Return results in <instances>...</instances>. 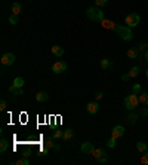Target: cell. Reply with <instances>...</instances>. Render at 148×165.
<instances>
[{"instance_id": "cell-1", "label": "cell", "mask_w": 148, "mask_h": 165, "mask_svg": "<svg viewBox=\"0 0 148 165\" xmlns=\"http://www.w3.org/2000/svg\"><path fill=\"white\" fill-rule=\"evenodd\" d=\"M86 16L93 23H101L102 20H105L104 11L101 8H98V6H92V8L86 9Z\"/></svg>"}, {"instance_id": "cell-2", "label": "cell", "mask_w": 148, "mask_h": 165, "mask_svg": "<svg viewBox=\"0 0 148 165\" xmlns=\"http://www.w3.org/2000/svg\"><path fill=\"white\" fill-rule=\"evenodd\" d=\"M116 33H117L118 36L121 37V40H125V42H130L133 40V31L130 27H127V25H116Z\"/></svg>"}, {"instance_id": "cell-3", "label": "cell", "mask_w": 148, "mask_h": 165, "mask_svg": "<svg viewBox=\"0 0 148 165\" xmlns=\"http://www.w3.org/2000/svg\"><path fill=\"white\" fill-rule=\"evenodd\" d=\"M139 104V97H138V94H130V95H127L125 98V107L127 110H135L136 107Z\"/></svg>"}, {"instance_id": "cell-4", "label": "cell", "mask_w": 148, "mask_h": 165, "mask_svg": "<svg viewBox=\"0 0 148 165\" xmlns=\"http://www.w3.org/2000/svg\"><path fill=\"white\" fill-rule=\"evenodd\" d=\"M125 23H126V25H127V27L133 28V27L139 25V23H141V15H139V14H136V12H132V14H129V15L125 18Z\"/></svg>"}, {"instance_id": "cell-5", "label": "cell", "mask_w": 148, "mask_h": 165, "mask_svg": "<svg viewBox=\"0 0 148 165\" xmlns=\"http://www.w3.org/2000/svg\"><path fill=\"white\" fill-rule=\"evenodd\" d=\"M15 60H16V57H15L12 52H6L2 55V58H0V61H2V66L3 67H9V66H12L15 63Z\"/></svg>"}, {"instance_id": "cell-6", "label": "cell", "mask_w": 148, "mask_h": 165, "mask_svg": "<svg viewBox=\"0 0 148 165\" xmlns=\"http://www.w3.org/2000/svg\"><path fill=\"white\" fill-rule=\"evenodd\" d=\"M67 68H68V66H67L65 61H56V63L52 66V72L56 73V75H61V73L67 72Z\"/></svg>"}, {"instance_id": "cell-7", "label": "cell", "mask_w": 148, "mask_h": 165, "mask_svg": "<svg viewBox=\"0 0 148 165\" xmlns=\"http://www.w3.org/2000/svg\"><path fill=\"white\" fill-rule=\"evenodd\" d=\"M80 150H81V153H83V155H92V152L95 150V146H93V143L84 141V143H81Z\"/></svg>"}, {"instance_id": "cell-8", "label": "cell", "mask_w": 148, "mask_h": 165, "mask_svg": "<svg viewBox=\"0 0 148 165\" xmlns=\"http://www.w3.org/2000/svg\"><path fill=\"white\" fill-rule=\"evenodd\" d=\"M86 112L89 115H96V113L99 112V104H98V101H90L86 104Z\"/></svg>"}, {"instance_id": "cell-9", "label": "cell", "mask_w": 148, "mask_h": 165, "mask_svg": "<svg viewBox=\"0 0 148 165\" xmlns=\"http://www.w3.org/2000/svg\"><path fill=\"white\" fill-rule=\"evenodd\" d=\"M125 134V127H121V125H116V127L113 128V131H111V137L113 138H120L121 135Z\"/></svg>"}, {"instance_id": "cell-10", "label": "cell", "mask_w": 148, "mask_h": 165, "mask_svg": "<svg viewBox=\"0 0 148 165\" xmlns=\"http://www.w3.org/2000/svg\"><path fill=\"white\" fill-rule=\"evenodd\" d=\"M138 57H139V49H138V48H130V49H127V58L136 60Z\"/></svg>"}, {"instance_id": "cell-11", "label": "cell", "mask_w": 148, "mask_h": 165, "mask_svg": "<svg viewBox=\"0 0 148 165\" xmlns=\"http://www.w3.org/2000/svg\"><path fill=\"white\" fill-rule=\"evenodd\" d=\"M47 100H49L47 92L40 91V92H37V94H36V101H39V103H44V101H47Z\"/></svg>"}, {"instance_id": "cell-12", "label": "cell", "mask_w": 148, "mask_h": 165, "mask_svg": "<svg viewBox=\"0 0 148 165\" xmlns=\"http://www.w3.org/2000/svg\"><path fill=\"white\" fill-rule=\"evenodd\" d=\"M9 92H10L14 97H19V95L24 94V89H22V88H16V86H14V85H10V86H9Z\"/></svg>"}, {"instance_id": "cell-13", "label": "cell", "mask_w": 148, "mask_h": 165, "mask_svg": "<svg viewBox=\"0 0 148 165\" xmlns=\"http://www.w3.org/2000/svg\"><path fill=\"white\" fill-rule=\"evenodd\" d=\"M101 25H102L104 28H108V30H116V25H117V24H114L113 21H110V20H102V21H101Z\"/></svg>"}, {"instance_id": "cell-14", "label": "cell", "mask_w": 148, "mask_h": 165, "mask_svg": "<svg viewBox=\"0 0 148 165\" xmlns=\"http://www.w3.org/2000/svg\"><path fill=\"white\" fill-rule=\"evenodd\" d=\"M73 137H74V129L73 128H68V129L64 131V134H62V140H64V141H68V140H71Z\"/></svg>"}, {"instance_id": "cell-15", "label": "cell", "mask_w": 148, "mask_h": 165, "mask_svg": "<svg viewBox=\"0 0 148 165\" xmlns=\"http://www.w3.org/2000/svg\"><path fill=\"white\" fill-rule=\"evenodd\" d=\"M21 12H22V6H21V3H18V2H15V3H12V14L14 15H21Z\"/></svg>"}, {"instance_id": "cell-16", "label": "cell", "mask_w": 148, "mask_h": 165, "mask_svg": "<svg viewBox=\"0 0 148 165\" xmlns=\"http://www.w3.org/2000/svg\"><path fill=\"white\" fill-rule=\"evenodd\" d=\"M52 54L55 55V57H62L64 55V48H61V46L58 45H55V46H52Z\"/></svg>"}, {"instance_id": "cell-17", "label": "cell", "mask_w": 148, "mask_h": 165, "mask_svg": "<svg viewBox=\"0 0 148 165\" xmlns=\"http://www.w3.org/2000/svg\"><path fill=\"white\" fill-rule=\"evenodd\" d=\"M126 119L129 120L130 124H135L136 120L139 119V115H138V113H135V112H133V110H130V113L127 115V118H126Z\"/></svg>"}, {"instance_id": "cell-18", "label": "cell", "mask_w": 148, "mask_h": 165, "mask_svg": "<svg viewBox=\"0 0 148 165\" xmlns=\"http://www.w3.org/2000/svg\"><path fill=\"white\" fill-rule=\"evenodd\" d=\"M107 153L104 152L102 147H98V149H95L93 152H92V156L95 158V159H98V158H101V156H105Z\"/></svg>"}, {"instance_id": "cell-19", "label": "cell", "mask_w": 148, "mask_h": 165, "mask_svg": "<svg viewBox=\"0 0 148 165\" xmlns=\"http://www.w3.org/2000/svg\"><path fill=\"white\" fill-rule=\"evenodd\" d=\"M9 147V141H7L6 138H2L0 140V153H5Z\"/></svg>"}, {"instance_id": "cell-20", "label": "cell", "mask_w": 148, "mask_h": 165, "mask_svg": "<svg viewBox=\"0 0 148 165\" xmlns=\"http://www.w3.org/2000/svg\"><path fill=\"white\" fill-rule=\"evenodd\" d=\"M147 149H148V146H147V143H145V141H138V143H136V150H138V152L144 153Z\"/></svg>"}, {"instance_id": "cell-21", "label": "cell", "mask_w": 148, "mask_h": 165, "mask_svg": "<svg viewBox=\"0 0 148 165\" xmlns=\"http://www.w3.org/2000/svg\"><path fill=\"white\" fill-rule=\"evenodd\" d=\"M53 137H46L44 138V146L47 147V149H53V146H55V143H53Z\"/></svg>"}, {"instance_id": "cell-22", "label": "cell", "mask_w": 148, "mask_h": 165, "mask_svg": "<svg viewBox=\"0 0 148 165\" xmlns=\"http://www.w3.org/2000/svg\"><path fill=\"white\" fill-rule=\"evenodd\" d=\"M24 79H22V77H15L14 79V82H12V85H14V86H16V88H22V86H24Z\"/></svg>"}, {"instance_id": "cell-23", "label": "cell", "mask_w": 148, "mask_h": 165, "mask_svg": "<svg viewBox=\"0 0 148 165\" xmlns=\"http://www.w3.org/2000/svg\"><path fill=\"white\" fill-rule=\"evenodd\" d=\"M139 103L144 106H148V92H142L139 95Z\"/></svg>"}, {"instance_id": "cell-24", "label": "cell", "mask_w": 148, "mask_h": 165, "mask_svg": "<svg viewBox=\"0 0 148 165\" xmlns=\"http://www.w3.org/2000/svg\"><path fill=\"white\" fill-rule=\"evenodd\" d=\"M7 21H9V24L10 25H16L18 24V21H19V18H18V15H9V18H7Z\"/></svg>"}, {"instance_id": "cell-25", "label": "cell", "mask_w": 148, "mask_h": 165, "mask_svg": "<svg viewBox=\"0 0 148 165\" xmlns=\"http://www.w3.org/2000/svg\"><path fill=\"white\" fill-rule=\"evenodd\" d=\"M138 73H139V67H136V66H135V67H132L130 70H129V73H127V75L130 76V79H132V77H136Z\"/></svg>"}, {"instance_id": "cell-26", "label": "cell", "mask_w": 148, "mask_h": 165, "mask_svg": "<svg viewBox=\"0 0 148 165\" xmlns=\"http://www.w3.org/2000/svg\"><path fill=\"white\" fill-rule=\"evenodd\" d=\"M139 162L142 165H148V149L144 152V155L141 156V159H139Z\"/></svg>"}, {"instance_id": "cell-27", "label": "cell", "mask_w": 148, "mask_h": 165, "mask_svg": "<svg viewBox=\"0 0 148 165\" xmlns=\"http://www.w3.org/2000/svg\"><path fill=\"white\" fill-rule=\"evenodd\" d=\"M101 67H102L104 70H107L108 67H111L110 60H107V58H104V60H101Z\"/></svg>"}, {"instance_id": "cell-28", "label": "cell", "mask_w": 148, "mask_h": 165, "mask_svg": "<svg viewBox=\"0 0 148 165\" xmlns=\"http://www.w3.org/2000/svg\"><path fill=\"white\" fill-rule=\"evenodd\" d=\"M16 165H30V161L27 159V156L25 158H21V159H18L16 162H15Z\"/></svg>"}, {"instance_id": "cell-29", "label": "cell", "mask_w": 148, "mask_h": 165, "mask_svg": "<svg viewBox=\"0 0 148 165\" xmlns=\"http://www.w3.org/2000/svg\"><path fill=\"white\" fill-rule=\"evenodd\" d=\"M117 140H116V138H113V137H111L110 140H108V141H107V146H108V147H110V149H114V147H116V144H117Z\"/></svg>"}, {"instance_id": "cell-30", "label": "cell", "mask_w": 148, "mask_h": 165, "mask_svg": "<svg viewBox=\"0 0 148 165\" xmlns=\"http://www.w3.org/2000/svg\"><path fill=\"white\" fill-rule=\"evenodd\" d=\"M107 3H108V0H95V5L98 8H104V6H107Z\"/></svg>"}, {"instance_id": "cell-31", "label": "cell", "mask_w": 148, "mask_h": 165, "mask_svg": "<svg viewBox=\"0 0 148 165\" xmlns=\"http://www.w3.org/2000/svg\"><path fill=\"white\" fill-rule=\"evenodd\" d=\"M141 89H142V86H141L139 83H135V85L132 86V92H133V94H139Z\"/></svg>"}, {"instance_id": "cell-32", "label": "cell", "mask_w": 148, "mask_h": 165, "mask_svg": "<svg viewBox=\"0 0 148 165\" xmlns=\"http://www.w3.org/2000/svg\"><path fill=\"white\" fill-rule=\"evenodd\" d=\"M139 116H141V118H147V116H148V106L142 107V110L139 112Z\"/></svg>"}, {"instance_id": "cell-33", "label": "cell", "mask_w": 148, "mask_h": 165, "mask_svg": "<svg viewBox=\"0 0 148 165\" xmlns=\"http://www.w3.org/2000/svg\"><path fill=\"white\" fill-rule=\"evenodd\" d=\"M62 134H64V131H61V129H56L55 132H53V138H62Z\"/></svg>"}, {"instance_id": "cell-34", "label": "cell", "mask_w": 148, "mask_h": 165, "mask_svg": "<svg viewBox=\"0 0 148 165\" xmlns=\"http://www.w3.org/2000/svg\"><path fill=\"white\" fill-rule=\"evenodd\" d=\"M147 48H148L147 42H141L139 45H138V49H139V51H147Z\"/></svg>"}, {"instance_id": "cell-35", "label": "cell", "mask_w": 148, "mask_h": 165, "mask_svg": "<svg viewBox=\"0 0 148 165\" xmlns=\"http://www.w3.org/2000/svg\"><path fill=\"white\" fill-rule=\"evenodd\" d=\"M6 107H7V103L5 101V100H2V101H0V110H2V112H5V110H6Z\"/></svg>"}, {"instance_id": "cell-36", "label": "cell", "mask_w": 148, "mask_h": 165, "mask_svg": "<svg viewBox=\"0 0 148 165\" xmlns=\"http://www.w3.org/2000/svg\"><path fill=\"white\" fill-rule=\"evenodd\" d=\"M96 162H98V164H105V162H107V155H105V156L98 158V159H96Z\"/></svg>"}, {"instance_id": "cell-37", "label": "cell", "mask_w": 148, "mask_h": 165, "mask_svg": "<svg viewBox=\"0 0 148 165\" xmlns=\"http://www.w3.org/2000/svg\"><path fill=\"white\" fill-rule=\"evenodd\" d=\"M102 97H104V94L101 92V91H96V92H95V100H96V101H98V100H101Z\"/></svg>"}, {"instance_id": "cell-38", "label": "cell", "mask_w": 148, "mask_h": 165, "mask_svg": "<svg viewBox=\"0 0 148 165\" xmlns=\"http://www.w3.org/2000/svg\"><path fill=\"white\" fill-rule=\"evenodd\" d=\"M129 79H130V76H129V75H123V76H121V80H123V82H127Z\"/></svg>"}, {"instance_id": "cell-39", "label": "cell", "mask_w": 148, "mask_h": 165, "mask_svg": "<svg viewBox=\"0 0 148 165\" xmlns=\"http://www.w3.org/2000/svg\"><path fill=\"white\" fill-rule=\"evenodd\" d=\"M53 150H55V152H58V150H61V146H58V144H55V146H53Z\"/></svg>"}, {"instance_id": "cell-40", "label": "cell", "mask_w": 148, "mask_h": 165, "mask_svg": "<svg viewBox=\"0 0 148 165\" xmlns=\"http://www.w3.org/2000/svg\"><path fill=\"white\" fill-rule=\"evenodd\" d=\"M145 61H147V63H148V49H147V51H145Z\"/></svg>"}, {"instance_id": "cell-41", "label": "cell", "mask_w": 148, "mask_h": 165, "mask_svg": "<svg viewBox=\"0 0 148 165\" xmlns=\"http://www.w3.org/2000/svg\"><path fill=\"white\" fill-rule=\"evenodd\" d=\"M145 75H147V77H148V68H147V73H145Z\"/></svg>"}]
</instances>
